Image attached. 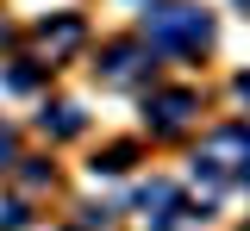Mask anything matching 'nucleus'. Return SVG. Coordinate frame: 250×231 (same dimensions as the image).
<instances>
[{"label":"nucleus","mask_w":250,"mask_h":231,"mask_svg":"<svg viewBox=\"0 0 250 231\" xmlns=\"http://www.w3.org/2000/svg\"><path fill=\"white\" fill-rule=\"evenodd\" d=\"M194 169H200V175H231V169H244L250 175V132L244 125H231V132H219V137H207V150H200V156H194Z\"/></svg>","instance_id":"f03ea898"},{"label":"nucleus","mask_w":250,"mask_h":231,"mask_svg":"<svg viewBox=\"0 0 250 231\" xmlns=\"http://www.w3.org/2000/svg\"><path fill=\"white\" fill-rule=\"evenodd\" d=\"M188 113H194V94H188V88H175V94H156V100H150V125H156V132H175Z\"/></svg>","instance_id":"7ed1b4c3"},{"label":"nucleus","mask_w":250,"mask_h":231,"mask_svg":"<svg viewBox=\"0 0 250 231\" xmlns=\"http://www.w3.org/2000/svg\"><path fill=\"white\" fill-rule=\"evenodd\" d=\"M6 156H13V137H6V125H0V169H6Z\"/></svg>","instance_id":"1a4fd4ad"},{"label":"nucleus","mask_w":250,"mask_h":231,"mask_svg":"<svg viewBox=\"0 0 250 231\" xmlns=\"http://www.w3.org/2000/svg\"><path fill=\"white\" fill-rule=\"evenodd\" d=\"M0 225H6V231H19V225H25V206H0Z\"/></svg>","instance_id":"6e6552de"},{"label":"nucleus","mask_w":250,"mask_h":231,"mask_svg":"<svg viewBox=\"0 0 250 231\" xmlns=\"http://www.w3.org/2000/svg\"><path fill=\"white\" fill-rule=\"evenodd\" d=\"M75 38H82V19H57V25H44V44H50V50H69Z\"/></svg>","instance_id":"39448f33"},{"label":"nucleus","mask_w":250,"mask_h":231,"mask_svg":"<svg viewBox=\"0 0 250 231\" xmlns=\"http://www.w3.org/2000/svg\"><path fill=\"white\" fill-rule=\"evenodd\" d=\"M138 63H144V50H138V44H113V50H106V81H131V75H138Z\"/></svg>","instance_id":"20e7f679"},{"label":"nucleus","mask_w":250,"mask_h":231,"mask_svg":"<svg viewBox=\"0 0 250 231\" xmlns=\"http://www.w3.org/2000/svg\"><path fill=\"white\" fill-rule=\"evenodd\" d=\"M44 132H57V137L82 132V113H75V106H57V113H44Z\"/></svg>","instance_id":"423d86ee"},{"label":"nucleus","mask_w":250,"mask_h":231,"mask_svg":"<svg viewBox=\"0 0 250 231\" xmlns=\"http://www.w3.org/2000/svg\"><path fill=\"white\" fill-rule=\"evenodd\" d=\"M238 94H244V100H250V75H244V81H238Z\"/></svg>","instance_id":"9d476101"},{"label":"nucleus","mask_w":250,"mask_h":231,"mask_svg":"<svg viewBox=\"0 0 250 231\" xmlns=\"http://www.w3.org/2000/svg\"><path fill=\"white\" fill-rule=\"evenodd\" d=\"M94 169H106V175H119V169H131V150H125V144H119V150H106V156H100V163H94Z\"/></svg>","instance_id":"0eeeda50"},{"label":"nucleus","mask_w":250,"mask_h":231,"mask_svg":"<svg viewBox=\"0 0 250 231\" xmlns=\"http://www.w3.org/2000/svg\"><path fill=\"white\" fill-rule=\"evenodd\" d=\"M144 38H150L156 50H200L213 38V19L200 6H156L150 19H144Z\"/></svg>","instance_id":"f257e3e1"}]
</instances>
